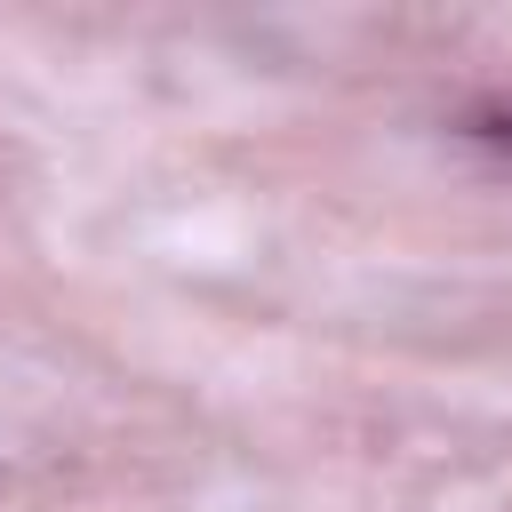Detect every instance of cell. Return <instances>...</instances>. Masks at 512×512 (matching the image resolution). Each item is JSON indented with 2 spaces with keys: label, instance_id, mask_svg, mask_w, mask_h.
Here are the masks:
<instances>
[{
  "label": "cell",
  "instance_id": "obj_1",
  "mask_svg": "<svg viewBox=\"0 0 512 512\" xmlns=\"http://www.w3.org/2000/svg\"><path fill=\"white\" fill-rule=\"evenodd\" d=\"M472 136H480V144H504V152H512V112H480V120H472Z\"/></svg>",
  "mask_w": 512,
  "mask_h": 512
}]
</instances>
